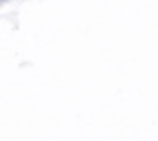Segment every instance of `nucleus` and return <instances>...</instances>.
Returning a JSON list of instances; mask_svg holds the SVG:
<instances>
[]
</instances>
